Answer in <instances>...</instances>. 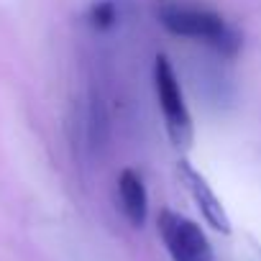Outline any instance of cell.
<instances>
[{
  "instance_id": "6",
  "label": "cell",
  "mask_w": 261,
  "mask_h": 261,
  "mask_svg": "<svg viewBox=\"0 0 261 261\" xmlns=\"http://www.w3.org/2000/svg\"><path fill=\"white\" fill-rule=\"evenodd\" d=\"M87 21H90V26H92L95 31H108V29H113L115 21H118V8H115V3H113V0H97V3L90 8V13H87Z\"/></svg>"
},
{
  "instance_id": "5",
  "label": "cell",
  "mask_w": 261,
  "mask_h": 261,
  "mask_svg": "<svg viewBox=\"0 0 261 261\" xmlns=\"http://www.w3.org/2000/svg\"><path fill=\"white\" fill-rule=\"evenodd\" d=\"M118 202H120L123 218L134 228H141L146 223V215H149V192H146L144 177L136 169H130V167L118 174Z\"/></svg>"
},
{
  "instance_id": "3",
  "label": "cell",
  "mask_w": 261,
  "mask_h": 261,
  "mask_svg": "<svg viewBox=\"0 0 261 261\" xmlns=\"http://www.w3.org/2000/svg\"><path fill=\"white\" fill-rule=\"evenodd\" d=\"M156 228L172 261H213V246L195 220L164 207L159 210Z\"/></svg>"
},
{
  "instance_id": "4",
  "label": "cell",
  "mask_w": 261,
  "mask_h": 261,
  "mask_svg": "<svg viewBox=\"0 0 261 261\" xmlns=\"http://www.w3.org/2000/svg\"><path fill=\"white\" fill-rule=\"evenodd\" d=\"M177 177L182 179V185L187 187L192 202L197 205L200 215L205 218V223L218 230V233H230V218L220 202V197L215 195V190L210 187V182L205 179V174L200 169H195L187 159L177 162Z\"/></svg>"
},
{
  "instance_id": "1",
  "label": "cell",
  "mask_w": 261,
  "mask_h": 261,
  "mask_svg": "<svg viewBox=\"0 0 261 261\" xmlns=\"http://www.w3.org/2000/svg\"><path fill=\"white\" fill-rule=\"evenodd\" d=\"M156 21L172 36L200 41L225 59L238 57V51L243 46L238 29H233L220 13L202 8V6L182 3V0H159L156 3Z\"/></svg>"
},
{
  "instance_id": "2",
  "label": "cell",
  "mask_w": 261,
  "mask_h": 261,
  "mask_svg": "<svg viewBox=\"0 0 261 261\" xmlns=\"http://www.w3.org/2000/svg\"><path fill=\"white\" fill-rule=\"evenodd\" d=\"M154 92H156V105L162 110V120H164L169 144L179 151H187L195 141V123H192V113L185 102L179 77L167 54H156V59H154Z\"/></svg>"
}]
</instances>
